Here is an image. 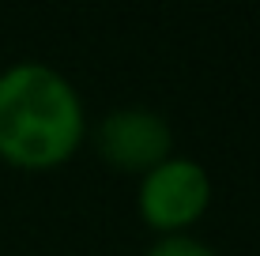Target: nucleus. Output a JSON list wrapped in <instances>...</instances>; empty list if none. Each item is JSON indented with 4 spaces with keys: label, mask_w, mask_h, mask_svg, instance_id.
<instances>
[{
    "label": "nucleus",
    "mask_w": 260,
    "mask_h": 256,
    "mask_svg": "<svg viewBox=\"0 0 260 256\" xmlns=\"http://www.w3.org/2000/svg\"><path fill=\"white\" fill-rule=\"evenodd\" d=\"M87 139L83 94L57 64L19 57L0 68V158L19 170H53Z\"/></svg>",
    "instance_id": "nucleus-1"
},
{
    "label": "nucleus",
    "mask_w": 260,
    "mask_h": 256,
    "mask_svg": "<svg viewBox=\"0 0 260 256\" xmlns=\"http://www.w3.org/2000/svg\"><path fill=\"white\" fill-rule=\"evenodd\" d=\"M211 200H215L211 170L185 151H170L162 162L143 170L136 181V211L155 230V237L192 234V226L208 215Z\"/></svg>",
    "instance_id": "nucleus-2"
},
{
    "label": "nucleus",
    "mask_w": 260,
    "mask_h": 256,
    "mask_svg": "<svg viewBox=\"0 0 260 256\" xmlns=\"http://www.w3.org/2000/svg\"><path fill=\"white\" fill-rule=\"evenodd\" d=\"M91 139H94V151L102 162L140 177L143 170H151L155 162H162L174 151V125L155 105L128 102V105L106 109L94 121Z\"/></svg>",
    "instance_id": "nucleus-3"
},
{
    "label": "nucleus",
    "mask_w": 260,
    "mask_h": 256,
    "mask_svg": "<svg viewBox=\"0 0 260 256\" xmlns=\"http://www.w3.org/2000/svg\"><path fill=\"white\" fill-rule=\"evenodd\" d=\"M143 256H219L215 245H208L196 234H162L147 245Z\"/></svg>",
    "instance_id": "nucleus-4"
}]
</instances>
